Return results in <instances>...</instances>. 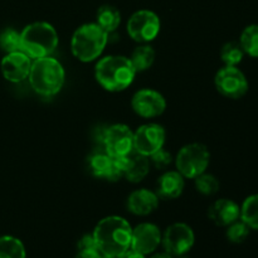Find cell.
Instances as JSON below:
<instances>
[{
    "mask_svg": "<svg viewBox=\"0 0 258 258\" xmlns=\"http://www.w3.org/2000/svg\"><path fill=\"white\" fill-rule=\"evenodd\" d=\"M92 234L103 256L118 257L131 247L133 228L122 217L110 216L101 219Z\"/></svg>",
    "mask_w": 258,
    "mask_h": 258,
    "instance_id": "obj_1",
    "label": "cell"
},
{
    "mask_svg": "<svg viewBox=\"0 0 258 258\" xmlns=\"http://www.w3.org/2000/svg\"><path fill=\"white\" fill-rule=\"evenodd\" d=\"M136 71L130 58L107 55L100 59L95 68L96 81L108 92H120L133 83Z\"/></svg>",
    "mask_w": 258,
    "mask_h": 258,
    "instance_id": "obj_2",
    "label": "cell"
},
{
    "mask_svg": "<svg viewBox=\"0 0 258 258\" xmlns=\"http://www.w3.org/2000/svg\"><path fill=\"white\" fill-rule=\"evenodd\" d=\"M64 77L63 66L49 55L33 59L28 80L34 92L44 97H52L62 90Z\"/></svg>",
    "mask_w": 258,
    "mask_h": 258,
    "instance_id": "obj_3",
    "label": "cell"
},
{
    "mask_svg": "<svg viewBox=\"0 0 258 258\" xmlns=\"http://www.w3.org/2000/svg\"><path fill=\"white\" fill-rule=\"evenodd\" d=\"M22 52L32 59L49 57L58 47V34L52 24L35 22L20 32Z\"/></svg>",
    "mask_w": 258,
    "mask_h": 258,
    "instance_id": "obj_4",
    "label": "cell"
},
{
    "mask_svg": "<svg viewBox=\"0 0 258 258\" xmlns=\"http://www.w3.org/2000/svg\"><path fill=\"white\" fill-rule=\"evenodd\" d=\"M108 34L96 23L83 24L73 33L71 50L78 60L83 63L96 60L107 44Z\"/></svg>",
    "mask_w": 258,
    "mask_h": 258,
    "instance_id": "obj_5",
    "label": "cell"
},
{
    "mask_svg": "<svg viewBox=\"0 0 258 258\" xmlns=\"http://www.w3.org/2000/svg\"><path fill=\"white\" fill-rule=\"evenodd\" d=\"M211 163V153L203 144L193 143L183 146L175 158L176 170L185 179H196L206 173Z\"/></svg>",
    "mask_w": 258,
    "mask_h": 258,
    "instance_id": "obj_6",
    "label": "cell"
},
{
    "mask_svg": "<svg viewBox=\"0 0 258 258\" xmlns=\"http://www.w3.org/2000/svg\"><path fill=\"white\" fill-rule=\"evenodd\" d=\"M217 91L231 100H239L248 92V80L237 66H224L214 78Z\"/></svg>",
    "mask_w": 258,
    "mask_h": 258,
    "instance_id": "obj_7",
    "label": "cell"
},
{
    "mask_svg": "<svg viewBox=\"0 0 258 258\" xmlns=\"http://www.w3.org/2000/svg\"><path fill=\"white\" fill-rule=\"evenodd\" d=\"M160 27L161 23L158 14L151 10L143 9L131 15L126 29L130 38H133L135 42L146 44L158 37Z\"/></svg>",
    "mask_w": 258,
    "mask_h": 258,
    "instance_id": "obj_8",
    "label": "cell"
},
{
    "mask_svg": "<svg viewBox=\"0 0 258 258\" xmlns=\"http://www.w3.org/2000/svg\"><path fill=\"white\" fill-rule=\"evenodd\" d=\"M196 236L188 224L174 223L161 234V244L164 251L174 257L185 256L194 246Z\"/></svg>",
    "mask_w": 258,
    "mask_h": 258,
    "instance_id": "obj_9",
    "label": "cell"
},
{
    "mask_svg": "<svg viewBox=\"0 0 258 258\" xmlns=\"http://www.w3.org/2000/svg\"><path fill=\"white\" fill-rule=\"evenodd\" d=\"M102 148L112 158L127 156L134 153V131L123 123L106 127Z\"/></svg>",
    "mask_w": 258,
    "mask_h": 258,
    "instance_id": "obj_10",
    "label": "cell"
},
{
    "mask_svg": "<svg viewBox=\"0 0 258 258\" xmlns=\"http://www.w3.org/2000/svg\"><path fill=\"white\" fill-rule=\"evenodd\" d=\"M165 130L159 123H145L134 133V151L150 158L154 153L164 148Z\"/></svg>",
    "mask_w": 258,
    "mask_h": 258,
    "instance_id": "obj_11",
    "label": "cell"
},
{
    "mask_svg": "<svg viewBox=\"0 0 258 258\" xmlns=\"http://www.w3.org/2000/svg\"><path fill=\"white\" fill-rule=\"evenodd\" d=\"M134 112L144 118H153L163 115L166 108V101L160 92L151 88L138 91L131 98Z\"/></svg>",
    "mask_w": 258,
    "mask_h": 258,
    "instance_id": "obj_12",
    "label": "cell"
},
{
    "mask_svg": "<svg viewBox=\"0 0 258 258\" xmlns=\"http://www.w3.org/2000/svg\"><path fill=\"white\" fill-rule=\"evenodd\" d=\"M161 244V232L153 223H141L133 228L131 234V249L143 254H150Z\"/></svg>",
    "mask_w": 258,
    "mask_h": 258,
    "instance_id": "obj_13",
    "label": "cell"
},
{
    "mask_svg": "<svg viewBox=\"0 0 258 258\" xmlns=\"http://www.w3.org/2000/svg\"><path fill=\"white\" fill-rule=\"evenodd\" d=\"M33 59L22 50L8 53L0 63L3 77L13 83H19L29 76Z\"/></svg>",
    "mask_w": 258,
    "mask_h": 258,
    "instance_id": "obj_14",
    "label": "cell"
},
{
    "mask_svg": "<svg viewBox=\"0 0 258 258\" xmlns=\"http://www.w3.org/2000/svg\"><path fill=\"white\" fill-rule=\"evenodd\" d=\"M241 216V207L231 199H218L208 209V217L216 226L228 227L238 221Z\"/></svg>",
    "mask_w": 258,
    "mask_h": 258,
    "instance_id": "obj_15",
    "label": "cell"
},
{
    "mask_svg": "<svg viewBox=\"0 0 258 258\" xmlns=\"http://www.w3.org/2000/svg\"><path fill=\"white\" fill-rule=\"evenodd\" d=\"M159 207V197L149 189H138L127 198V209L134 216L145 217L155 212Z\"/></svg>",
    "mask_w": 258,
    "mask_h": 258,
    "instance_id": "obj_16",
    "label": "cell"
},
{
    "mask_svg": "<svg viewBox=\"0 0 258 258\" xmlns=\"http://www.w3.org/2000/svg\"><path fill=\"white\" fill-rule=\"evenodd\" d=\"M184 176L176 171H166L156 183V196L164 201H170V199H176L181 196L185 186V180Z\"/></svg>",
    "mask_w": 258,
    "mask_h": 258,
    "instance_id": "obj_17",
    "label": "cell"
},
{
    "mask_svg": "<svg viewBox=\"0 0 258 258\" xmlns=\"http://www.w3.org/2000/svg\"><path fill=\"white\" fill-rule=\"evenodd\" d=\"M111 169H112V156L108 155L103 149L95 151L88 158V170L96 178L108 180Z\"/></svg>",
    "mask_w": 258,
    "mask_h": 258,
    "instance_id": "obj_18",
    "label": "cell"
},
{
    "mask_svg": "<svg viewBox=\"0 0 258 258\" xmlns=\"http://www.w3.org/2000/svg\"><path fill=\"white\" fill-rule=\"evenodd\" d=\"M150 159L138 153H131L125 178L131 183H140L150 171Z\"/></svg>",
    "mask_w": 258,
    "mask_h": 258,
    "instance_id": "obj_19",
    "label": "cell"
},
{
    "mask_svg": "<svg viewBox=\"0 0 258 258\" xmlns=\"http://www.w3.org/2000/svg\"><path fill=\"white\" fill-rule=\"evenodd\" d=\"M121 23V13L112 5H102L97 10L96 24L102 28L107 34L115 32Z\"/></svg>",
    "mask_w": 258,
    "mask_h": 258,
    "instance_id": "obj_20",
    "label": "cell"
},
{
    "mask_svg": "<svg viewBox=\"0 0 258 258\" xmlns=\"http://www.w3.org/2000/svg\"><path fill=\"white\" fill-rule=\"evenodd\" d=\"M155 50L151 45L143 44L135 48V50L131 54L130 60L135 68L136 73L148 71L155 62Z\"/></svg>",
    "mask_w": 258,
    "mask_h": 258,
    "instance_id": "obj_21",
    "label": "cell"
},
{
    "mask_svg": "<svg viewBox=\"0 0 258 258\" xmlns=\"http://www.w3.org/2000/svg\"><path fill=\"white\" fill-rule=\"evenodd\" d=\"M0 258H27L23 242L13 236L0 237Z\"/></svg>",
    "mask_w": 258,
    "mask_h": 258,
    "instance_id": "obj_22",
    "label": "cell"
},
{
    "mask_svg": "<svg viewBox=\"0 0 258 258\" xmlns=\"http://www.w3.org/2000/svg\"><path fill=\"white\" fill-rule=\"evenodd\" d=\"M239 219L251 229L258 231V194L247 197L241 206Z\"/></svg>",
    "mask_w": 258,
    "mask_h": 258,
    "instance_id": "obj_23",
    "label": "cell"
},
{
    "mask_svg": "<svg viewBox=\"0 0 258 258\" xmlns=\"http://www.w3.org/2000/svg\"><path fill=\"white\" fill-rule=\"evenodd\" d=\"M239 44L244 54L252 58H258V24L247 25L241 33Z\"/></svg>",
    "mask_w": 258,
    "mask_h": 258,
    "instance_id": "obj_24",
    "label": "cell"
},
{
    "mask_svg": "<svg viewBox=\"0 0 258 258\" xmlns=\"http://www.w3.org/2000/svg\"><path fill=\"white\" fill-rule=\"evenodd\" d=\"M243 58L244 52L239 42H228L222 47L221 59L224 66H238Z\"/></svg>",
    "mask_w": 258,
    "mask_h": 258,
    "instance_id": "obj_25",
    "label": "cell"
},
{
    "mask_svg": "<svg viewBox=\"0 0 258 258\" xmlns=\"http://www.w3.org/2000/svg\"><path fill=\"white\" fill-rule=\"evenodd\" d=\"M0 48L5 53H13L22 50V43H20V33L13 28H7L0 33Z\"/></svg>",
    "mask_w": 258,
    "mask_h": 258,
    "instance_id": "obj_26",
    "label": "cell"
},
{
    "mask_svg": "<svg viewBox=\"0 0 258 258\" xmlns=\"http://www.w3.org/2000/svg\"><path fill=\"white\" fill-rule=\"evenodd\" d=\"M196 188L203 196H214L219 190V181L212 174L203 173L194 179Z\"/></svg>",
    "mask_w": 258,
    "mask_h": 258,
    "instance_id": "obj_27",
    "label": "cell"
},
{
    "mask_svg": "<svg viewBox=\"0 0 258 258\" xmlns=\"http://www.w3.org/2000/svg\"><path fill=\"white\" fill-rule=\"evenodd\" d=\"M249 228L244 222L242 221H236L234 223L229 224L227 227V238H228L229 242L234 244H239V243H243L249 236Z\"/></svg>",
    "mask_w": 258,
    "mask_h": 258,
    "instance_id": "obj_28",
    "label": "cell"
},
{
    "mask_svg": "<svg viewBox=\"0 0 258 258\" xmlns=\"http://www.w3.org/2000/svg\"><path fill=\"white\" fill-rule=\"evenodd\" d=\"M173 161V156L169 151L160 149L156 153H154L153 155L150 156V164H153L154 168H156L158 170H164V169L168 168L169 165Z\"/></svg>",
    "mask_w": 258,
    "mask_h": 258,
    "instance_id": "obj_29",
    "label": "cell"
},
{
    "mask_svg": "<svg viewBox=\"0 0 258 258\" xmlns=\"http://www.w3.org/2000/svg\"><path fill=\"white\" fill-rule=\"evenodd\" d=\"M77 249L80 251H96L97 248V244H96V239L93 237V234H85L80 238L77 243Z\"/></svg>",
    "mask_w": 258,
    "mask_h": 258,
    "instance_id": "obj_30",
    "label": "cell"
},
{
    "mask_svg": "<svg viewBox=\"0 0 258 258\" xmlns=\"http://www.w3.org/2000/svg\"><path fill=\"white\" fill-rule=\"evenodd\" d=\"M102 253L100 251H80L75 258H102Z\"/></svg>",
    "mask_w": 258,
    "mask_h": 258,
    "instance_id": "obj_31",
    "label": "cell"
},
{
    "mask_svg": "<svg viewBox=\"0 0 258 258\" xmlns=\"http://www.w3.org/2000/svg\"><path fill=\"white\" fill-rule=\"evenodd\" d=\"M117 258H146L145 254L143 253H139V252L134 251V249H127L125 253H122L121 256H118Z\"/></svg>",
    "mask_w": 258,
    "mask_h": 258,
    "instance_id": "obj_32",
    "label": "cell"
},
{
    "mask_svg": "<svg viewBox=\"0 0 258 258\" xmlns=\"http://www.w3.org/2000/svg\"><path fill=\"white\" fill-rule=\"evenodd\" d=\"M151 258H174V256H171V254H169L168 252H160V253H155L151 256Z\"/></svg>",
    "mask_w": 258,
    "mask_h": 258,
    "instance_id": "obj_33",
    "label": "cell"
},
{
    "mask_svg": "<svg viewBox=\"0 0 258 258\" xmlns=\"http://www.w3.org/2000/svg\"><path fill=\"white\" fill-rule=\"evenodd\" d=\"M103 256V254H102ZM102 258H117V257H112V256H103Z\"/></svg>",
    "mask_w": 258,
    "mask_h": 258,
    "instance_id": "obj_34",
    "label": "cell"
},
{
    "mask_svg": "<svg viewBox=\"0 0 258 258\" xmlns=\"http://www.w3.org/2000/svg\"><path fill=\"white\" fill-rule=\"evenodd\" d=\"M178 258H188V257H185V256H179Z\"/></svg>",
    "mask_w": 258,
    "mask_h": 258,
    "instance_id": "obj_35",
    "label": "cell"
}]
</instances>
